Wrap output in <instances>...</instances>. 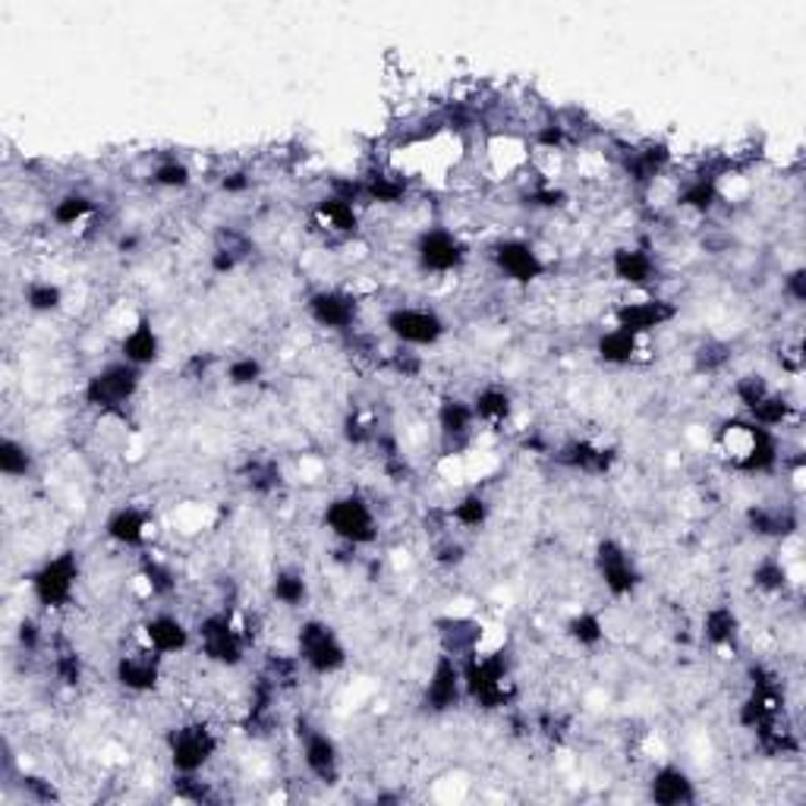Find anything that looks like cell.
<instances>
[{"label":"cell","mask_w":806,"mask_h":806,"mask_svg":"<svg viewBox=\"0 0 806 806\" xmlns=\"http://www.w3.org/2000/svg\"><path fill=\"white\" fill-rule=\"evenodd\" d=\"M64 287L57 281H29L22 287V303L35 315H54L64 309Z\"/></svg>","instance_id":"44"},{"label":"cell","mask_w":806,"mask_h":806,"mask_svg":"<svg viewBox=\"0 0 806 806\" xmlns=\"http://www.w3.org/2000/svg\"><path fill=\"white\" fill-rule=\"evenodd\" d=\"M297 741H300V756H303L305 772L319 785H337L341 775H344V756H341L337 741L327 731H322V728L309 724V721L297 724Z\"/></svg>","instance_id":"13"},{"label":"cell","mask_w":806,"mask_h":806,"mask_svg":"<svg viewBox=\"0 0 806 806\" xmlns=\"http://www.w3.org/2000/svg\"><path fill=\"white\" fill-rule=\"evenodd\" d=\"M746 419H753L756 426H765V429H772V432H778L782 426H787L791 419H794V404H791V397L782 391H772L765 394L763 400L750 410V413H743Z\"/></svg>","instance_id":"42"},{"label":"cell","mask_w":806,"mask_h":806,"mask_svg":"<svg viewBox=\"0 0 806 806\" xmlns=\"http://www.w3.org/2000/svg\"><path fill=\"white\" fill-rule=\"evenodd\" d=\"M567 142H570V127L565 120L551 117V120H545V123H539L533 130V146L542 149V152H561V149H567Z\"/></svg>","instance_id":"54"},{"label":"cell","mask_w":806,"mask_h":806,"mask_svg":"<svg viewBox=\"0 0 806 806\" xmlns=\"http://www.w3.org/2000/svg\"><path fill=\"white\" fill-rule=\"evenodd\" d=\"M436 636L438 649L460 662L466 655L480 653L482 624L473 621V617H463V614H448V617H438L436 621Z\"/></svg>","instance_id":"27"},{"label":"cell","mask_w":806,"mask_h":806,"mask_svg":"<svg viewBox=\"0 0 806 806\" xmlns=\"http://www.w3.org/2000/svg\"><path fill=\"white\" fill-rule=\"evenodd\" d=\"M341 436H344V441H347L350 448H372L375 438L381 436V432H378V426L372 422L369 416L359 413V410H350V413L344 416Z\"/></svg>","instance_id":"51"},{"label":"cell","mask_w":806,"mask_h":806,"mask_svg":"<svg viewBox=\"0 0 806 806\" xmlns=\"http://www.w3.org/2000/svg\"><path fill=\"white\" fill-rule=\"evenodd\" d=\"M161 334H158V327L149 315H142L136 325L123 334V341H120V359H127L132 366H139V369H149L154 366L158 359H161Z\"/></svg>","instance_id":"29"},{"label":"cell","mask_w":806,"mask_h":806,"mask_svg":"<svg viewBox=\"0 0 806 806\" xmlns=\"http://www.w3.org/2000/svg\"><path fill=\"white\" fill-rule=\"evenodd\" d=\"M699 636L712 646V649H738L743 636L741 614L734 611V605L721 602V605H709L702 611V621H699Z\"/></svg>","instance_id":"28"},{"label":"cell","mask_w":806,"mask_h":806,"mask_svg":"<svg viewBox=\"0 0 806 806\" xmlns=\"http://www.w3.org/2000/svg\"><path fill=\"white\" fill-rule=\"evenodd\" d=\"M293 653L300 655L303 668L315 677H334L347 668L350 653L334 631L322 617H305L293 636Z\"/></svg>","instance_id":"5"},{"label":"cell","mask_w":806,"mask_h":806,"mask_svg":"<svg viewBox=\"0 0 806 806\" xmlns=\"http://www.w3.org/2000/svg\"><path fill=\"white\" fill-rule=\"evenodd\" d=\"M139 580H142V587L149 589V595L158 599V602L174 599L176 587H180L174 567L168 565V561H161V558H154V555H146V558H142V565H139Z\"/></svg>","instance_id":"38"},{"label":"cell","mask_w":806,"mask_h":806,"mask_svg":"<svg viewBox=\"0 0 806 806\" xmlns=\"http://www.w3.org/2000/svg\"><path fill=\"white\" fill-rule=\"evenodd\" d=\"M164 750L174 775H202L215 763L221 738L205 721H180L164 734Z\"/></svg>","instance_id":"7"},{"label":"cell","mask_w":806,"mask_h":806,"mask_svg":"<svg viewBox=\"0 0 806 806\" xmlns=\"http://www.w3.org/2000/svg\"><path fill=\"white\" fill-rule=\"evenodd\" d=\"M20 787H22V794H25L29 800H35V804H51V800H61L57 787L51 785L47 778H42V775H22Z\"/></svg>","instance_id":"58"},{"label":"cell","mask_w":806,"mask_h":806,"mask_svg":"<svg viewBox=\"0 0 806 806\" xmlns=\"http://www.w3.org/2000/svg\"><path fill=\"white\" fill-rule=\"evenodd\" d=\"M174 797L186 804H215L218 794L212 791V782L202 775H174Z\"/></svg>","instance_id":"53"},{"label":"cell","mask_w":806,"mask_h":806,"mask_svg":"<svg viewBox=\"0 0 806 806\" xmlns=\"http://www.w3.org/2000/svg\"><path fill=\"white\" fill-rule=\"evenodd\" d=\"M750 580H753V587L760 589L763 595H785L787 587H791V570H787L785 558L763 555L753 565V570H750Z\"/></svg>","instance_id":"40"},{"label":"cell","mask_w":806,"mask_h":806,"mask_svg":"<svg viewBox=\"0 0 806 806\" xmlns=\"http://www.w3.org/2000/svg\"><path fill=\"white\" fill-rule=\"evenodd\" d=\"M734 359V347L724 341H702L694 350V372L697 375H721Z\"/></svg>","instance_id":"47"},{"label":"cell","mask_w":806,"mask_h":806,"mask_svg":"<svg viewBox=\"0 0 806 806\" xmlns=\"http://www.w3.org/2000/svg\"><path fill=\"white\" fill-rule=\"evenodd\" d=\"M721 176L724 168H699L677 186V208L694 215H712L721 202Z\"/></svg>","instance_id":"26"},{"label":"cell","mask_w":806,"mask_h":806,"mask_svg":"<svg viewBox=\"0 0 806 806\" xmlns=\"http://www.w3.org/2000/svg\"><path fill=\"white\" fill-rule=\"evenodd\" d=\"M646 797L658 806H690L699 800L694 775L677 763H665L655 769L646 782Z\"/></svg>","instance_id":"25"},{"label":"cell","mask_w":806,"mask_h":806,"mask_svg":"<svg viewBox=\"0 0 806 806\" xmlns=\"http://www.w3.org/2000/svg\"><path fill=\"white\" fill-rule=\"evenodd\" d=\"M105 536H108V542L120 545V548L146 551L154 536V517L139 504H120L105 520Z\"/></svg>","instance_id":"22"},{"label":"cell","mask_w":806,"mask_h":806,"mask_svg":"<svg viewBox=\"0 0 806 806\" xmlns=\"http://www.w3.org/2000/svg\"><path fill=\"white\" fill-rule=\"evenodd\" d=\"M249 256H252V240H249V234H243L237 227H221L218 234H215L212 256H208V268H212V275L227 278V275H234Z\"/></svg>","instance_id":"30"},{"label":"cell","mask_w":806,"mask_h":806,"mask_svg":"<svg viewBox=\"0 0 806 806\" xmlns=\"http://www.w3.org/2000/svg\"><path fill=\"white\" fill-rule=\"evenodd\" d=\"M32 470H35L32 448L13 436L0 438V473L7 480H25V476H32Z\"/></svg>","instance_id":"41"},{"label":"cell","mask_w":806,"mask_h":806,"mask_svg":"<svg viewBox=\"0 0 806 806\" xmlns=\"http://www.w3.org/2000/svg\"><path fill=\"white\" fill-rule=\"evenodd\" d=\"M303 662H300V655L297 653H268L265 655V665H262V675H268L278 687H281L283 694L287 690H293V687H300V680H303Z\"/></svg>","instance_id":"46"},{"label":"cell","mask_w":806,"mask_h":806,"mask_svg":"<svg viewBox=\"0 0 806 806\" xmlns=\"http://www.w3.org/2000/svg\"><path fill=\"white\" fill-rule=\"evenodd\" d=\"M488 262L504 281L517 283V287H529V283L542 281L548 275V262L539 252V246L524 240V237H502V240L492 243Z\"/></svg>","instance_id":"12"},{"label":"cell","mask_w":806,"mask_h":806,"mask_svg":"<svg viewBox=\"0 0 806 806\" xmlns=\"http://www.w3.org/2000/svg\"><path fill=\"white\" fill-rule=\"evenodd\" d=\"M555 463L565 466L570 473H580V476H609L617 463V451L605 448V444H595L589 438H570L561 448H555Z\"/></svg>","instance_id":"23"},{"label":"cell","mask_w":806,"mask_h":806,"mask_svg":"<svg viewBox=\"0 0 806 806\" xmlns=\"http://www.w3.org/2000/svg\"><path fill=\"white\" fill-rule=\"evenodd\" d=\"M17 646H20L25 655H39L47 646V636H44V627L35 621V617H22L20 627H17Z\"/></svg>","instance_id":"56"},{"label":"cell","mask_w":806,"mask_h":806,"mask_svg":"<svg viewBox=\"0 0 806 806\" xmlns=\"http://www.w3.org/2000/svg\"><path fill=\"white\" fill-rule=\"evenodd\" d=\"M359 297L344 287H319L305 297V315L325 331L350 334L359 325Z\"/></svg>","instance_id":"14"},{"label":"cell","mask_w":806,"mask_h":806,"mask_svg":"<svg viewBox=\"0 0 806 806\" xmlns=\"http://www.w3.org/2000/svg\"><path fill=\"white\" fill-rule=\"evenodd\" d=\"M397 378H419L422 375V356L410 347H397L385 363Z\"/></svg>","instance_id":"57"},{"label":"cell","mask_w":806,"mask_h":806,"mask_svg":"<svg viewBox=\"0 0 806 806\" xmlns=\"http://www.w3.org/2000/svg\"><path fill=\"white\" fill-rule=\"evenodd\" d=\"M243 485H246L252 495L268 498V495L281 492V485H283L281 466H278L275 460H259V458L249 460V463L243 466Z\"/></svg>","instance_id":"43"},{"label":"cell","mask_w":806,"mask_h":806,"mask_svg":"<svg viewBox=\"0 0 806 806\" xmlns=\"http://www.w3.org/2000/svg\"><path fill=\"white\" fill-rule=\"evenodd\" d=\"M675 164V152L668 142L662 139H646V142H636L627 152H621V171L631 180V186L636 190H649L655 186V180L671 171Z\"/></svg>","instance_id":"17"},{"label":"cell","mask_w":806,"mask_h":806,"mask_svg":"<svg viewBox=\"0 0 806 806\" xmlns=\"http://www.w3.org/2000/svg\"><path fill=\"white\" fill-rule=\"evenodd\" d=\"M51 671L54 677L69 687V690H76L83 680H86V662H83V655L76 653L73 646H57L54 653H51Z\"/></svg>","instance_id":"49"},{"label":"cell","mask_w":806,"mask_h":806,"mask_svg":"<svg viewBox=\"0 0 806 806\" xmlns=\"http://www.w3.org/2000/svg\"><path fill=\"white\" fill-rule=\"evenodd\" d=\"M98 202L83 193V190H69L64 196L54 198V205H51V221L57 224V227H76V224H86L98 215Z\"/></svg>","instance_id":"36"},{"label":"cell","mask_w":806,"mask_h":806,"mask_svg":"<svg viewBox=\"0 0 806 806\" xmlns=\"http://www.w3.org/2000/svg\"><path fill=\"white\" fill-rule=\"evenodd\" d=\"M265 378V363L259 356L252 353H243V356H234L227 366H224V381L230 388H256L259 381Z\"/></svg>","instance_id":"48"},{"label":"cell","mask_w":806,"mask_h":806,"mask_svg":"<svg viewBox=\"0 0 806 806\" xmlns=\"http://www.w3.org/2000/svg\"><path fill=\"white\" fill-rule=\"evenodd\" d=\"M436 426L444 454H460L463 448H470L473 436H476V426H480L470 397H460V394L441 397L436 410Z\"/></svg>","instance_id":"16"},{"label":"cell","mask_w":806,"mask_h":806,"mask_svg":"<svg viewBox=\"0 0 806 806\" xmlns=\"http://www.w3.org/2000/svg\"><path fill=\"white\" fill-rule=\"evenodd\" d=\"M677 319V305L665 297H643V300H627L614 309V327H624L636 337H646L658 327L671 325Z\"/></svg>","instance_id":"21"},{"label":"cell","mask_w":806,"mask_h":806,"mask_svg":"<svg viewBox=\"0 0 806 806\" xmlns=\"http://www.w3.org/2000/svg\"><path fill=\"white\" fill-rule=\"evenodd\" d=\"M268 592H271L275 605L297 611L309 602V580L300 567H281V570H275Z\"/></svg>","instance_id":"35"},{"label":"cell","mask_w":806,"mask_h":806,"mask_svg":"<svg viewBox=\"0 0 806 806\" xmlns=\"http://www.w3.org/2000/svg\"><path fill=\"white\" fill-rule=\"evenodd\" d=\"M463 675V697L482 712H502L507 709L517 687L511 680V655L507 653H473L460 658Z\"/></svg>","instance_id":"2"},{"label":"cell","mask_w":806,"mask_h":806,"mask_svg":"<svg viewBox=\"0 0 806 806\" xmlns=\"http://www.w3.org/2000/svg\"><path fill=\"white\" fill-rule=\"evenodd\" d=\"M413 262L422 275H458L463 265L470 262V246L460 237L458 230L429 224L416 234L413 240Z\"/></svg>","instance_id":"10"},{"label":"cell","mask_w":806,"mask_h":806,"mask_svg":"<svg viewBox=\"0 0 806 806\" xmlns=\"http://www.w3.org/2000/svg\"><path fill=\"white\" fill-rule=\"evenodd\" d=\"M149 183L154 190H168V193H180L193 186V168L183 158H161L149 174Z\"/></svg>","instance_id":"45"},{"label":"cell","mask_w":806,"mask_h":806,"mask_svg":"<svg viewBox=\"0 0 806 806\" xmlns=\"http://www.w3.org/2000/svg\"><path fill=\"white\" fill-rule=\"evenodd\" d=\"M385 331L397 347L429 350L448 337V319L432 305H394L385 312Z\"/></svg>","instance_id":"9"},{"label":"cell","mask_w":806,"mask_h":806,"mask_svg":"<svg viewBox=\"0 0 806 806\" xmlns=\"http://www.w3.org/2000/svg\"><path fill=\"white\" fill-rule=\"evenodd\" d=\"M196 646L205 662L218 668H240L249 653V643L243 636L240 624L230 609H218L202 614L196 621Z\"/></svg>","instance_id":"6"},{"label":"cell","mask_w":806,"mask_h":806,"mask_svg":"<svg viewBox=\"0 0 806 806\" xmlns=\"http://www.w3.org/2000/svg\"><path fill=\"white\" fill-rule=\"evenodd\" d=\"M734 397H738V404H741L743 413H750L760 400H763L765 394L772 391V385H769V378H765L763 372H746L741 378H734Z\"/></svg>","instance_id":"52"},{"label":"cell","mask_w":806,"mask_h":806,"mask_svg":"<svg viewBox=\"0 0 806 806\" xmlns=\"http://www.w3.org/2000/svg\"><path fill=\"white\" fill-rule=\"evenodd\" d=\"M640 347H643V337H636L624 327H609L595 337V356H599V363H605L611 369H624V366L636 363Z\"/></svg>","instance_id":"33"},{"label":"cell","mask_w":806,"mask_h":806,"mask_svg":"<svg viewBox=\"0 0 806 806\" xmlns=\"http://www.w3.org/2000/svg\"><path fill=\"white\" fill-rule=\"evenodd\" d=\"M322 524H325L334 542L350 545V548H369L381 536L378 514H375L369 498L359 492L334 495L322 511Z\"/></svg>","instance_id":"3"},{"label":"cell","mask_w":806,"mask_h":806,"mask_svg":"<svg viewBox=\"0 0 806 806\" xmlns=\"http://www.w3.org/2000/svg\"><path fill=\"white\" fill-rule=\"evenodd\" d=\"M567 196L565 186H558V183H536V186H529L524 193V205L526 208H533V212H561L567 208Z\"/></svg>","instance_id":"50"},{"label":"cell","mask_w":806,"mask_h":806,"mask_svg":"<svg viewBox=\"0 0 806 806\" xmlns=\"http://www.w3.org/2000/svg\"><path fill=\"white\" fill-rule=\"evenodd\" d=\"M592 567L611 599H631L643 587V570L621 539H599L592 548Z\"/></svg>","instance_id":"11"},{"label":"cell","mask_w":806,"mask_h":806,"mask_svg":"<svg viewBox=\"0 0 806 806\" xmlns=\"http://www.w3.org/2000/svg\"><path fill=\"white\" fill-rule=\"evenodd\" d=\"M212 363H215L212 353H193V356L186 359V366H183V375H186L190 381H202V378L212 372Z\"/></svg>","instance_id":"62"},{"label":"cell","mask_w":806,"mask_h":806,"mask_svg":"<svg viewBox=\"0 0 806 806\" xmlns=\"http://www.w3.org/2000/svg\"><path fill=\"white\" fill-rule=\"evenodd\" d=\"M139 391H142V369L127 359H110L86 378L83 404L101 416H117L130 407Z\"/></svg>","instance_id":"4"},{"label":"cell","mask_w":806,"mask_h":806,"mask_svg":"<svg viewBox=\"0 0 806 806\" xmlns=\"http://www.w3.org/2000/svg\"><path fill=\"white\" fill-rule=\"evenodd\" d=\"M565 636L573 646L592 653V649H599L605 643V621H602L599 611H573L565 621Z\"/></svg>","instance_id":"37"},{"label":"cell","mask_w":806,"mask_h":806,"mask_svg":"<svg viewBox=\"0 0 806 806\" xmlns=\"http://www.w3.org/2000/svg\"><path fill=\"white\" fill-rule=\"evenodd\" d=\"M746 529L756 539H769V542H787L800 533V507L787 502L775 504H750L743 514Z\"/></svg>","instance_id":"19"},{"label":"cell","mask_w":806,"mask_h":806,"mask_svg":"<svg viewBox=\"0 0 806 806\" xmlns=\"http://www.w3.org/2000/svg\"><path fill=\"white\" fill-rule=\"evenodd\" d=\"M218 186L224 196H246V193L252 190V174H249V171H243V168H237V171H227V174H221Z\"/></svg>","instance_id":"60"},{"label":"cell","mask_w":806,"mask_h":806,"mask_svg":"<svg viewBox=\"0 0 806 806\" xmlns=\"http://www.w3.org/2000/svg\"><path fill=\"white\" fill-rule=\"evenodd\" d=\"M432 561L438 567H444V570H458L466 561V545L454 539L451 533H444L436 542V548H432Z\"/></svg>","instance_id":"55"},{"label":"cell","mask_w":806,"mask_h":806,"mask_svg":"<svg viewBox=\"0 0 806 806\" xmlns=\"http://www.w3.org/2000/svg\"><path fill=\"white\" fill-rule=\"evenodd\" d=\"M488 517H492V502L482 492H466V495H460L458 502L448 507L451 526L470 529V533L482 529V526L488 524Z\"/></svg>","instance_id":"39"},{"label":"cell","mask_w":806,"mask_h":806,"mask_svg":"<svg viewBox=\"0 0 806 806\" xmlns=\"http://www.w3.org/2000/svg\"><path fill=\"white\" fill-rule=\"evenodd\" d=\"M782 293H785L787 300H791L794 305L806 303V268L804 265H797V268L785 271V278H782Z\"/></svg>","instance_id":"59"},{"label":"cell","mask_w":806,"mask_h":806,"mask_svg":"<svg viewBox=\"0 0 806 806\" xmlns=\"http://www.w3.org/2000/svg\"><path fill=\"white\" fill-rule=\"evenodd\" d=\"M470 404H473L476 422L488 429H502L514 416V394L504 385H482L480 391L470 397Z\"/></svg>","instance_id":"32"},{"label":"cell","mask_w":806,"mask_h":806,"mask_svg":"<svg viewBox=\"0 0 806 806\" xmlns=\"http://www.w3.org/2000/svg\"><path fill=\"white\" fill-rule=\"evenodd\" d=\"M410 196V176L394 168H372L363 174V198L372 205H400Z\"/></svg>","instance_id":"31"},{"label":"cell","mask_w":806,"mask_h":806,"mask_svg":"<svg viewBox=\"0 0 806 806\" xmlns=\"http://www.w3.org/2000/svg\"><path fill=\"white\" fill-rule=\"evenodd\" d=\"M611 278L631 290H649L658 281V259L649 246H617L609 259Z\"/></svg>","instance_id":"24"},{"label":"cell","mask_w":806,"mask_h":806,"mask_svg":"<svg viewBox=\"0 0 806 806\" xmlns=\"http://www.w3.org/2000/svg\"><path fill=\"white\" fill-rule=\"evenodd\" d=\"M142 643L161 658H171L183 655L196 643V631L174 611H154L142 621Z\"/></svg>","instance_id":"20"},{"label":"cell","mask_w":806,"mask_h":806,"mask_svg":"<svg viewBox=\"0 0 806 806\" xmlns=\"http://www.w3.org/2000/svg\"><path fill=\"white\" fill-rule=\"evenodd\" d=\"M79 580H83L79 555L76 551H61V555L47 558L29 573V589H32V599L39 602V609L64 611L66 605H73Z\"/></svg>","instance_id":"8"},{"label":"cell","mask_w":806,"mask_h":806,"mask_svg":"<svg viewBox=\"0 0 806 806\" xmlns=\"http://www.w3.org/2000/svg\"><path fill=\"white\" fill-rule=\"evenodd\" d=\"M315 221L325 227L327 234L337 237H356L359 234V205H350L337 196H322L315 202Z\"/></svg>","instance_id":"34"},{"label":"cell","mask_w":806,"mask_h":806,"mask_svg":"<svg viewBox=\"0 0 806 806\" xmlns=\"http://www.w3.org/2000/svg\"><path fill=\"white\" fill-rule=\"evenodd\" d=\"M139 246H142V237H139V234H123L120 243H117V249H120V252H130V256L132 252H139Z\"/></svg>","instance_id":"63"},{"label":"cell","mask_w":806,"mask_h":806,"mask_svg":"<svg viewBox=\"0 0 806 806\" xmlns=\"http://www.w3.org/2000/svg\"><path fill=\"white\" fill-rule=\"evenodd\" d=\"M539 734H545L548 741H565L567 738V731H570V721L565 719V716H558V712H545L542 719H539Z\"/></svg>","instance_id":"61"},{"label":"cell","mask_w":806,"mask_h":806,"mask_svg":"<svg viewBox=\"0 0 806 806\" xmlns=\"http://www.w3.org/2000/svg\"><path fill=\"white\" fill-rule=\"evenodd\" d=\"M719 441L728 460H731V466L738 473H743V476H772L785 463L778 432H772L765 426H756L746 416L728 419L724 429H721Z\"/></svg>","instance_id":"1"},{"label":"cell","mask_w":806,"mask_h":806,"mask_svg":"<svg viewBox=\"0 0 806 806\" xmlns=\"http://www.w3.org/2000/svg\"><path fill=\"white\" fill-rule=\"evenodd\" d=\"M161 677H164V658L149 649L146 643L132 653L117 655L114 662V680L120 690L136 694V697H146L154 694L161 687Z\"/></svg>","instance_id":"18"},{"label":"cell","mask_w":806,"mask_h":806,"mask_svg":"<svg viewBox=\"0 0 806 806\" xmlns=\"http://www.w3.org/2000/svg\"><path fill=\"white\" fill-rule=\"evenodd\" d=\"M463 675H460V662L451 655H438L432 671L422 684V709L429 716H451L463 706Z\"/></svg>","instance_id":"15"}]
</instances>
